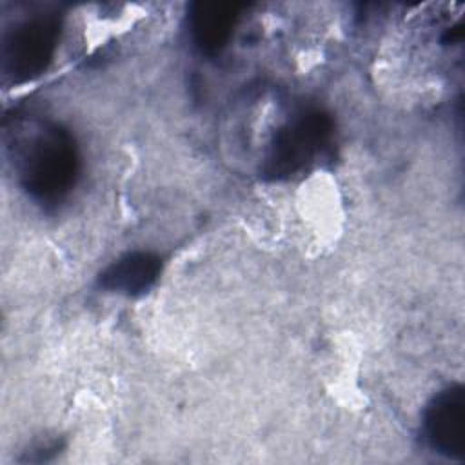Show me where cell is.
<instances>
[{
  "label": "cell",
  "instance_id": "obj_1",
  "mask_svg": "<svg viewBox=\"0 0 465 465\" xmlns=\"http://www.w3.org/2000/svg\"><path fill=\"white\" fill-rule=\"evenodd\" d=\"M9 134L13 167L24 191L40 203H58L74 187L80 153L73 134L54 122H16Z\"/></svg>",
  "mask_w": 465,
  "mask_h": 465
},
{
  "label": "cell",
  "instance_id": "obj_2",
  "mask_svg": "<svg viewBox=\"0 0 465 465\" xmlns=\"http://www.w3.org/2000/svg\"><path fill=\"white\" fill-rule=\"evenodd\" d=\"M332 133L329 113L318 107L298 109L274 131L262 163L263 178L278 182L307 173L329 151Z\"/></svg>",
  "mask_w": 465,
  "mask_h": 465
},
{
  "label": "cell",
  "instance_id": "obj_3",
  "mask_svg": "<svg viewBox=\"0 0 465 465\" xmlns=\"http://www.w3.org/2000/svg\"><path fill=\"white\" fill-rule=\"evenodd\" d=\"M60 36L54 15H35L11 29L4 40L2 65L5 76L22 84L42 74L51 64Z\"/></svg>",
  "mask_w": 465,
  "mask_h": 465
},
{
  "label": "cell",
  "instance_id": "obj_4",
  "mask_svg": "<svg viewBox=\"0 0 465 465\" xmlns=\"http://www.w3.org/2000/svg\"><path fill=\"white\" fill-rule=\"evenodd\" d=\"M423 436L429 447L449 458L465 460V389L456 383L440 391L423 411Z\"/></svg>",
  "mask_w": 465,
  "mask_h": 465
},
{
  "label": "cell",
  "instance_id": "obj_5",
  "mask_svg": "<svg viewBox=\"0 0 465 465\" xmlns=\"http://www.w3.org/2000/svg\"><path fill=\"white\" fill-rule=\"evenodd\" d=\"M160 272L162 258L158 254L134 251L120 256L109 267H105L98 276V283L109 292L142 296L156 283Z\"/></svg>",
  "mask_w": 465,
  "mask_h": 465
},
{
  "label": "cell",
  "instance_id": "obj_6",
  "mask_svg": "<svg viewBox=\"0 0 465 465\" xmlns=\"http://www.w3.org/2000/svg\"><path fill=\"white\" fill-rule=\"evenodd\" d=\"M242 4L196 2L189 11V27L196 45L205 53L222 51L232 36Z\"/></svg>",
  "mask_w": 465,
  "mask_h": 465
},
{
  "label": "cell",
  "instance_id": "obj_7",
  "mask_svg": "<svg viewBox=\"0 0 465 465\" xmlns=\"http://www.w3.org/2000/svg\"><path fill=\"white\" fill-rule=\"evenodd\" d=\"M441 40H443V44H456V42H460L461 40V25L447 29Z\"/></svg>",
  "mask_w": 465,
  "mask_h": 465
}]
</instances>
